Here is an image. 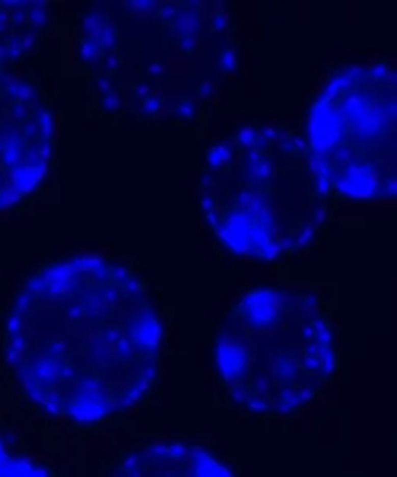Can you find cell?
Masks as SVG:
<instances>
[{
    "label": "cell",
    "mask_w": 397,
    "mask_h": 477,
    "mask_svg": "<svg viewBox=\"0 0 397 477\" xmlns=\"http://www.w3.org/2000/svg\"><path fill=\"white\" fill-rule=\"evenodd\" d=\"M95 89H97L100 94H107V92L113 91V81H112V78L107 77V75L97 77V80H95Z\"/></svg>",
    "instance_id": "d4e9b609"
},
{
    "label": "cell",
    "mask_w": 397,
    "mask_h": 477,
    "mask_svg": "<svg viewBox=\"0 0 397 477\" xmlns=\"http://www.w3.org/2000/svg\"><path fill=\"white\" fill-rule=\"evenodd\" d=\"M102 61H103V67L107 70H110V72H115L118 67L121 65V58L118 56V54H115V53H108Z\"/></svg>",
    "instance_id": "4316f807"
},
{
    "label": "cell",
    "mask_w": 397,
    "mask_h": 477,
    "mask_svg": "<svg viewBox=\"0 0 397 477\" xmlns=\"http://www.w3.org/2000/svg\"><path fill=\"white\" fill-rule=\"evenodd\" d=\"M283 293L275 288H256L245 294L235 309V317L253 328H269L284 317Z\"/></svg>",
    "instance_id": "6da1fadb"
},
{
    "label": "cell",
    "mask_w": 397,
    "mask_h": 477,
    "mask_svg": "<svg viewBox=\"0 0 397 477\" xmlns=\"http://www.w3.org/2000/svg\"><path fill=\"white\" fill-rule=\"evenodd\" d=\"M95 40L99 42V45H100V48L103 51H113L118 46V42H119L118 27L113 22L107 21L103 24V27L100 29V32L97 34V37H95Z\"/></svg>",
    "instance_id": "9c48e42d"
},
{
    "label": "cell",
    "mask_w": 397,
    "mask_h": 477,
    "mask_svg": "<svg viewBox=\"0 0 397 477\" xmlns=\"http://www.w3.org/2000/svg\"><path fill=\"white\" fill-rule=\"evenodd\" d=\"M37 124H38V129L40 132L43 134V137L48 140L51 139V134H52V118H51V113L48 110H42L40 113H37Z\"/></svg>",
    "instance_id": "2e32d148"
},
{
    "label": "cell",
    "mask_w": 397,
    "mask_h": 477,
    "mask_svg": "<svg viewBox=\"0 0 397 477\" xmlns=\"http://www.w3.org/2000/svg\"><path fill=\"white\" fill-rule=\"evenodd\" d=\"M40 129L35 121H25L22 122V137L24 139H35Z\"/></svg>",
    "instance_id": "484cf974"
},
{
    "label": "cell",
    "mask_w": 397,
    "mask_h": 477,
    "mask_svg": "<svg viewBox=\"0 0 397 477\" xmlns=\"http://www.w3.org/2000/svg\"><path fill=\"white\" fill-rule=\"evenodd\" d=\"M237 67V54L234 46H226L220 56H218V69H220L223 73H230L234 72Z\"/></svg>",
    "instance_id": "7c38bea8"
},
{
    "label": "cell",
    "mask_w": 397,
    "mask_h": 477,
    "mask_svg": "<svg viewBox=\"0 0 397 477\" xmlns=\"http://www.w3.org/2000/svg\"><path fill=\"white\" fill-rule=\"evenodd\" d=\"M345 132L343 119L335 102L318 99L308 119V139L314 155H326Z\"/></svg>",
    "instance_id": "7a4b0ae2"
},
{
    "label": "cell",
    "mask_w": 397,
    "mask_h": 477,
    "mask_svg": "<svg viewBox=\"0 0 397 477\" xmlns=\"http://www.w3.org/2000/svg\"><path fill=\"white\" fill-rule=\"evenodd\" d=\"M27 307H29V294L27 293H21L16 299V309L19 312H24Z\"/></svg>",
    "instance_id": "e575fe53"
},
{
    "label": "cell",
    "mask_w": 397,
    "mask_h": 477,
    "mask_svg": "<svg viewBox=\"0 0 397 477\" xmlns=\"http://www.w3.org/2000/svg\"><path fill=\"white\" fill-rule=\"evenodd\" d=\"M178 5H175V4H170V2H167V4H161L159 7H157V10H156V13H157V18L161 19V21H170L172 22V19L175 18V15L178 13Z\"/></svg>",
    "instance_id": "d6986e66"
},
{
    "label": "cell",
    "mask_w": 397,
    "mask_h": 477,
    "mask_svg": "<svg viewBox=\"0 0 397 477\" xmlns=\"http://www.w3.org/2000/svg\"><path fill=\"white\" fill-rule=\"evenodd\" d=\"M112 275L116 282H122L126 283L130 279V270L126 264H116L112 267Z\"/></svg>",
    "instance_id": "603a6c76"
},
{
    "label": "cell",
    "mask_w": 397,
    "mask_h": 477,
    "mask_svg": "<svg viewBox=\"0 0 397 477\" xmlns=\"http://www.w3.org/2000/svg\"><path fill=\"white\" fill-rule=\"evenodd\" d=\"M232 155H234V148H232V145L221 143V145L211 146V148L208 149L207 161H208L210 167H213V169H223V167H226L227 164H230Z\"/></svg>",
    "instance_id": "ba28073f"
},
{
    "label": "cell",
    "mask_w": 397,
    "mask_h": 477,
    "mask_svg": "<svg viewBox=\"0 0 397 477\" xmlns=\"http://www.w3.org/2000/svg\"><path fill=\"white\" fill-rule=\"evenodd\" d=\"M273 371H275V377H280L284 382H289L296 375L297 363L293 358H289V357H284L278 363H275V366H273Z\"/></svg>",
    "instance_id": "8fae6325"
},
{
    "label": "cell",
    "mask_w": 397,
    "mask_h": 477,
    "mask_svg": "<svg viewBox=\"0 0 397 477\" xmlns=\"http://www.w3.org/2000/svg\"><path fill=\"white\" fill-rule=\"evenodd\" d=\"M243 172L251 183L267 182L273 172V161L267 156L264 149L248 148L245 156Z\"/></svg>",
    "instance_id": "5b68a950"
},
{
    "label": "cell",
    "mask_w": 397,
    "mask_h": 477,
    "mask_svg": "<svg viewBox=\"0 0 397 477\" xmlns=\"http://www.w3.org/2000/svg\"><path fill=\"white\" fill-rule=\"evenodd\" d=\"M32 5V8L27 10V18H29L34 27H43L46 22V4L34 2Z\"/></svg>",
    "instance_id": "5bb4252c"
},
{
    "label": "cell",
    "mask_w": 397,
    "mask_h": 477,
    "mask_svg": "<svg viewBox=\"0 0 397 477\" xmlns=\"http://www.w3.org/2000/svg\"><path fill=\"white\" fill-rule=\"evenodd\" d=\"M35 46V35L34 32H27L21 37V48H22V53L24 51H31L32 48Z\"/></svg>",
    "instance_id": "4dcf8cb0"
},
{
    "label": "cell",
    "mask_w": 397,
    "mask_h": 477,
    "mask_svg": "<svg viewBox=\"0 0 397 477\" xmlns=\"http://www.w3.org/2000/svg\"><path fill=\"white\" fill-rule=\"evenodd\" d=\"M7 326H8V331L11 334H18L19 328H21V317L19 313H11L7 320Z\"/></svg>",
    "instance_id": "f1b7e54d"
},
{
    "label": "cell",
    "mask_w": 397,
    "mask_h": 477,
    "mask_svg": "<svg viewBox=\"0 0 397 477\" xmlns=\"http://www.w3.org/2000/svg\"><path fill=\"white\" fill-rule=\"evenodd\" d=\"M256 134H257V131L253 129V128H245V129H242L240 134H239V142H240V145L245 146L246 149L253 148V146H254V140H256Z\"/></svg>",
    "instance_id": "7402d4cb"
},
{
    "label": "cell",
    "mask_w": 397,
    "mask_h": 477,
    "mask_svg": "<svg viewBox=\"0 0 397 477\" xmlns=\"http://www.w3.org/2000/svg\"><path fill=\"white\" fill-rule=\"evenodd\" d=\"M130 5H132L134 15H135L137 18H140V19L151 16L153 13L157 10V8H156V4H151V2H132Z\"/></svg>",
    "instance_id": "ac0fdd59"
},
{
    "label": "cell",
    "mask_w": 397,
    "mask_h": 477,
    "mask_svg": "<svg viewBox=\"0 0 397 477\" xmlns=\"http://www.w3.org/2000/svg\"><path fill=\"white\" fill-rule=\"evenodd\" d=\"M335 188L347 197L365 199L378 189V177L368 162L350 158L341 164V172L335 175Z\"/></svg>",
    "instance_id": "3957f363"
},
{
    "label": "cell",
    "mask_w": 397,
    "mask_h": 477,
    "mask_svg": "<svg viewBox=\"0 0 397 477\" xmlns=\"http://www.w3.org/2000/svg\"><path fill=\"white\" fill-rule=\"evenodd\" d=\"M11 22V15L8 8H0V32H4Z\"/></svg>",
    "instance_id": "836d02e7"
},
{
    "label": "cell",
    "mask_w": 397,
    "mask_h": 477,
    "mask_svg": "<svg viewBox=\"0 0 397 477\" xmlns=\"http://www.w3.org/2000/svg\"><path fill=\"white\" fill-rule=\"evenodd\" d=\"M135 95H137V99H140V101L146 99L148 95H151V85H149V83H139L135 86Z\"/></svg>",
    "instance_id": "1f68e13d"
},
{
    "label": "cell",
    "mask_w": 397,
    "mask_h": 477,
    "mask_svg": "<svg viewBox=\"0 0 397 477\" xmlns=\"http://www.w3.org/2000/svg\"><path fill=\"white\" fill-rule=\"evenodd\" d=\"M162 330L161 324L154 317H142L132 323L130 330V342L139 347L153 348L159 344Z\"/></svg>",
    "instance_id": "8992f818"
},
{
    "label": "cell",
    "mask_w": 397,
    "mask_h": 477,
    "mask_svg": "<svg viewBox=\"0 0 397 477\" xmlns=\"http://www.w3.org/2000/svg\"><path fill=\"white\" fill-rule=\"evenodd\" d=\"M10 118L15 122H25V119L31 116V107L24 102H15L10 107Z\"/></svg>",
    "instance_id": "9a60e30c"
},
{
    "label": "cell",
    "mask_w": 397,
    "mask_h": 477,
    "mask_svg": "<svg viewBox=\"0 0 397 477\" xmlns=\"http://www.w3.org/2000/svg\"><path fill=\"white\" fill-rule=\"evenodd\" d=\"M21 4L18 2L16 7H13L10 10V15H11V21H15L16 24H24L25 19H27V10L25 8H21L19 7Z\"/></svg>",
    "instance_id": "83f0119b"
},
{
    "label": "cell",
    "mask_w": 397,
    "mask_h": 477,
    "mask_svg": "<svg viewBox=\"0 0 397 477\" xmlns=\"http://www.w3.org/2000/svg\"><path fill=\"white\" fill-rule=\"evenodd\" d=\"M226 26H227L226 16L223 15V13H216L215 18H213V22H211V31L213 32H221V31L226 29Z\"/></svg>",
    "instance_id": "f546056e"
},
{
    "label": "cell",
    "mask_w": 397,
    "mask_h": 477,
    "mask_svg": "<svg viewBox=\"0 0 397 477\" xmlns=\"http://www.w3.org/2000/svg\"><path fill=\"white\" fill-rule=\"evenodd\" d=\"M5 46H7V53L10 54V56H11L13 59L19 58L21 54H22V48H21V38H19V37H11V38L8 40V43H7Z\"/></svg>",
    "instance_id": "cb8c5ba5"
},
{
    "label": "cell",
    "mask_w": 397,
    "mask_h": 477,
    "mask_svg": "<svg viewBox=\"0 0 397 477\" xmlns=\"http://www.w3.org/2000/svg\"><path fill=\"white\" fill-rule=\"evenodd\" d=\"M176 110H178V115H180L183 119H191V118H194V115L197 112V107H196V102L191 97H183L180 101V104H178Z\"/></svg>",
    "instance_id": "e0dca14e"
},
{
    "label": "cell",
    "mask_w": 397,
    "mask_h": 477,
    "mask_svg": "<svg viewBox=\"0 0 397 477\" xmlns=\"http://www.w3.org/2000/svg\"><path fill=\"white\" fill-rule=\"evenodd\" d=\"M194 7H196V4H188L183 8H178V13L172 19L173 32L180 38L194 37V34L199 29L202 16H200V10L194 8Z\"/></svg>",
    "instance_id": "52a82bcc"
},
{
    "label": "cell",
    "mask_w": 397,
    "mask_h": 477,
    "mask_svg": "<svg viewBox=\"0 0 397 477\" xmlns=\"http://www.w3.org/2000/svg\"><path fill=\"white\" fill-rule=\"evenodd\" d=\"M2 152H4V140L0 139V153H2Z\"/></svg>",
    "instance_id": "8d00e7d4"
},
{
    "label": "cell",
    "mask_w": 397,
    "mask_h": 477,
    "mask_svg": "<svg viewBox=\"0 0 397 477\" xmlns=\"http://www.w3.org/2000/svg\"><path fill=\"white\" fill-rule=\"evenodd\" d=\"M162 107V97L157 95H148L146 99L142 101V108L146 115H156Z\"/></svg>",
    "instance_id": "44dd1931"
},
{
    "label": "cell",
    "mask_w": 397,
    "mask_h": 477,
    "mask_svg": "<svg viewBox=\"0 0 397 477\" xmlns=\"http://www.w3.org/2000/svg\"><path fill=\"white\" fill-rule=\"evenodd\" d=\"M180 45H181V49L186 53V54H191L194 49H196V46H197V43H196V38L194 37H184V38H180Z\"/></svg>",
    "instance_id": "d6a6232c"
},
{
    "label": "cell",
    "mask_w": 397,
    "mask_h": 477,
    "mask_svg": "<svg viewBox=\"0 0 397 477\" xmlns=\"http://www.w3.org/2000/svg\"><path fill=\"white\" fill-rule=\"evenodd\" d=\"M248 350L240 339H220L216 345V366L224 380H239L248 369Z\"/></svg>",
    "instance_id": "277c9868"
},
{
    "label": "cell",
    "mask_w": 397,
    "mask_h": 477,
    "mask_svg": "<svg viewBox=\"0 0 397 477\" xmlns=\"http://www.w3.org/2000/svg\"><path fill=\"white\" fill-rule=\"evenodd\" d=\"M8 92L11 97L18 99L19 102H24V104H29L34 101L35 97V89L32 85L29 83H15V85H10L8 86Z\"/></svg>",
    "instance_id": "4fadbf2b"
},
{
    "label": "cell",
    "mask_w": 397,
    "mask_h": 477,
    "mask_svg": "<svg viewBox=\"0 0 397 477\" xmlns=\"http://www.w3.org/2000/svg\"><path fill=\"white\" fill-rule=\"evenodd\" d=\"M80 56L85 62H94L103 56V49L100 48L99 42L95 38L85 37L80 43Z\"/></svg>",
    "instance_id": "30bf717a"
},
{
    "label": "cell",
    "mask_w": 397,
    "mask_h": 477,
    "mask_svg": "<svg viewBox=\"0 0 397 477\" xmlns=\"http://www.w3.org/2000/svg\"><path fill=\"white\" fill-rule=\"evenodd\" d=\"M148 73L149 75H153V77H159V75H162L164 73V69H162V65L161 64H151L148 67Z\"/></svg>",
    "instance_id": "d590c367"
},
{
    "label": "cell",
    "mask_w": 397,
    "mask_h": 477,
    "mask_svg": "<svg viewBox=\"0 0 397 477\" xmlns=\"http://www.w3.org/2000/svg\"><path fill=\"white\" fill-rule=\"evenodd\" d=\"M102 107L105 108L107 112H116L118 108L121 107V95L116 92V91H110L103 94V101H102Z\"/></svg>",
    "instance_id": "ffe728a7"
}]
</instances>
